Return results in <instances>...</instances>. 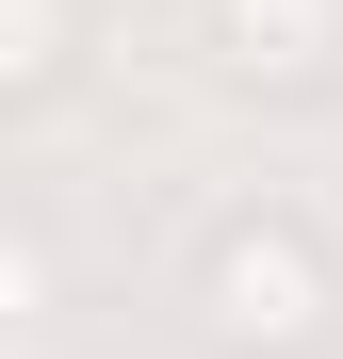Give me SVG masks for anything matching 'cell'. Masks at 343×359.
<instances>
[{"instance_id":"obj_1","label":"cell","mask_w":343,"mask_h":359,"mask_svg":"<svg viewBox=\"0 0 343 359\" xmlns=\"http://www.w3.org/2000/svg\"><path fill=\"white\" fill-rule=\"evenodd\" d=\"M196 327L213 359H311L343 327V262L311 245V212H229L196 245Z\"/></svg>"},{"instance_id":"obj_2","label":"cell","mask_w":343,"mask_h":359,"mask_svg":"<svg viewBox=\"0 0 343 359\" xmlns=\"http://www.w3.org/2000/svg\"><path fill=\"white\" fill-rule=\"evenodd\" d=\"M196 33H213V82H246V98L343 82V0H196Z\"/></svg>"},{"instance_id":"obj_3","label":"cell","mask_w":343,"mask_h":359,"mask_svg":"<svg viewBox=\"0 0 343 359\" xmlns=\"http://www.w3.org/2000/svg\"><path fill=\"white\" fill-rule=\"evenodd\" d=\"M66 82H82V0H0V98L49 114Z\"/></svg>"}]
</instances>
